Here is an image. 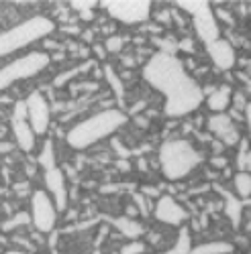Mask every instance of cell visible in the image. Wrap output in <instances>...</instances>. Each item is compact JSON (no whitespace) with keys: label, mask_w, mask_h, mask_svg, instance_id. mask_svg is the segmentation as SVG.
I'll return each mask as SVG.
<instances>
[{"label":"cell","mask_w":251,"mask_h":254,"mask_svg":"<svg viewBox=\"0 0 251 254\" xmlns=\"http://www.w3.org/2000/svg\"><path fill=\"white\" fill-rule=\"evenodd\" d=\"M39 167L43 171H49V169L57 167V155H55V144L51 138H47L43 144H41V151H39Z\"/></svg>","instance_id":"obj_19"},{"label":"cell","mask_w":251,"mask_h":254,"mask_svg":"<svg viewBox=\"0 0 251 254\" xmlns=\"http://www.w3.org/2000/svg\"><path fill=\"white\" fill-rule=\"evenodd\" d=\"M204 49H206V55H208V59H211V63L219 71H231L239 61L237 51H235L233 43L229 39L221 37V39L213 41L211 45H206Z\"/></svg>","instance_id":"obj_13"},{"label":"cell","mask_w":251,"mask_h":254,"mask_svg":"<svg viewBox=\"0 0 251 254\" xmlns=\"http://www.w3.org/2000/svg\"><path fill=\"white\" fill-rule=\"evenodd\" d=\"M237 146H239L237 157H235L237 173H251V146H249V138L243 136Z\"/></svg>","instance_id":"obj_20"},{"label":"cell","mask_w":251,"mask_h":254,"mask_svg":"<svg viewBox=\"0 0 251 254\" xmlns=\"http://www.w3.org/2000/svg\"><path fill=\"white\" fill-rule=\"evenodd\" d=\"M153 218L163 224V226H172V228H184L188 222V209L174 197V195H159L153 205Z\"/></svg>","instance_id":"obj_11"},{"label":"cell","mask_w":251,"mask_h":254,"mask_svg":"<svg viewBox=\"0 0 251 254\" xmlns=\"http://www.w3.org/2000/svg\"><path fill=\"white\" fill-rule=\"evenodd\" d=\"M113 226L117 228V232L121 236H125L127 240H141V236L145 234V228L141 222L131 220L127 216H119L113 220Z\"/></svg>","instance_id":"obj_16"},{"label":"cell","mask_w":251,"mask_h":254,"mask_svg":"<svg viewBox=\"0 0 251 254\" xmlns=\"http://www.w3.org/2000/svg\"><path fill=\"white\" fill-rule=\"evenodd\" d=\"M70 6L78 12H88L98 8V0H74V2H70Z\"/></svg>","instance_id":"obj_27"},{"label":"cell","mask_w":251,"mask_h":254,"mask_svg":"<svg viewBox=\"0 0 251 254\" xmlns=\"http://www.w3.org/2000/svg\"><path fill=\"white\" fill-rule=\"evenodd\" d=\"M10 132H12L14 144L23 153H33L35 151V146H37V134L33 132L31 124L27 122V106H25V100H18L12 106Z\"/></svg>","instance_id":"obj_9"},{"label":"cell","mask_w":251,"mask_h":254,"mask_svg":"<svg viewBox=\"0 0 251 254\" xmlns=\"http://www.w3.org/2000/svg\"><path fill=\"white\" fill-rule=\"evenodd\" d=\"M211 165L217 167V169H225V167L229 165V161H227L225 157H213V159H211Z\"/></svg>","instance_id":"obj_31"},{"label":"cell","mask_w":251,"mask_h":254,"mask_svg":"<svg viewBox=\"0 0 251 254\" xmlns=\"http://www.w3.org/2000/svg\"><path fill=\"white\" fill-rule=\"evenodd\" d=\"M94 53L98 55V59H104V55H107V51H104V47H98V45H94Z\"/></svg>","instance_id":"obj_32"},{"label":"cell","mask_w":251,"mask_h":254,"mask_svg":"<svg viewBox=\"0 0 251 254\" xmlns=\"http://www.w3.org/2000/svg\"><path fill=\"white\" fill-rule=\"evenodd\" d=\"M125 47V39L121 35H109L104 39V51L107 53H121Z\"/></svg>","instance_id":"obj_23"},{"label":"cell","mask_w":251,"mask_h":254,"mask_svg":"<svg viewBox=\"0 0 251 254\" xmlns=\"http://www.w3.org/2000/svg\"><path fill=\"white\" fill-rule=\"evenodd\" d=\"M143 254H147V252H143Z\"/></svg>","instance_id":"obj_37"},{"label":"cell","mask_w":251,"mask_h":254,"mask_svg":"<svg viewBox=\"0 0 251 254\" xmlns=\"http://www.w3.org/2000/svg\"><path fill=\"white\" fill-rule=\"evenodd\" d=\"M104 73H107V79H109V83H111V86L115 88V92H117V96L119 98H123V81H121V77L119 75H115L113 73V67H104Z\"/></svg>","instance_id":"obj_28"},{"label":"cell","mask_w":251,"mask_h":254,"mask_svg":"<svg viewBox=\"0 0 251 254\" xmlns=\"http://www.w3.org/2000/svg\"><path fill=\"white\" fill-rule=\"evenodd\" d=\"M2 254H27L25 250H18V248H10V250H4Z\"/></svg>","instance_id":"obj_34"},{"label":"cell","mask_w":251,"mask_h":254,"mask_svg":"<svg viewBox=\"0 0 251 254\" xmlns=\"http://www.w3.org/2000/svg\"><path fill=\"white\" fill-rule=\"evenodd\" d=\"M249 104V98L245 94V90H233V96H231V108L229 110H235V112H245V106Z\"/></svg>","instance_id":"obj_22"},{"label":"cell","mask_w":251,"mask_h":254,"mask_svg":"<svg viewBox=\"0 0 251 254\" xmlns=\"http://www.w3.org/2000/svg\"><path fill=\"white\" fill-rule=\"evenodd\" d=\"M143 79L163 96V114L184 118L204 104V90L176 55L155 51L143 65Z\"/></svg>","instance_id":"obj_1"},{"label":"cell","mask_w":251,"mask_h":254,"mask_svg":"<svg viewBox=\"0 0 251 254\" xmlns=\"http://www.w3.org/2000/svg\"><path fill=\"white\" fill-rule=\"evenodd\" d=\"M51 63V57L45 51H29L0 67V92L12 88L14 83L37 77L43 73Z\"/></svg>","instance_id":"obj_5"},{"label":"cell","mask_w":251,"mask_h":254,"mask_svg":"<svg viewBox=\"0 0 251 254\" xmlns=\"http://www.w3.org/2000/svg\"><path fill=\"white\" fill-rule=\"evenodd\" d=\"M221 195L225 197V214L229 216V220H231V224H233L235 228H239V224H241V214H243V203H241V199H239L237 195H233V193L225 191V189H221Z\"/></svg>","instance_id":"obj_18"},{"label":"cell","mask_w":251,"mask_h":254,"mask_svg":"<svg viewBox=\"0 0 251 254\" xmlns=\"http://www.w3.org/2000/svg\"><path fill=\"white\" fill-rule=\"evenodd\" d=\"M159 171L167 181H182L204 161L202 153L188 138H170L163 140L157 149Z\"/></svg>","instance_id":"obj_3"},{"label":"cell","mask_w":251,"mask_h":254,"mask_svg":"<svg viewBox=\"0 0 251 254\" xmlns=\"http://www.w3.org/2000/svg\"><path fill=\"white\" fill-rule=\"evenodd\" d=\"M117 167L123 169V173H127V169H131V165H129L127 161H117Z\"/></svg>","instance_id":"obj_33"},{"label":"cell","mask_w":251,"mask_h":254,"mask_svg":"<svg viewBox=\"0 0 251 254\" xmlns=\"http://www.w3.org/2000/svg\"><path fill=\"white\" fill-rule=\"evenodd\" d=\"M243 118H245V126H247V138L251 140V100H249V104L245 106Z\"/></svg>","instance_id":"obj_30"},{"label":"cell","mask_w":251,"mask_h":254,"mask_svg":"<svg viewBox=\"0 0 251 254\" xmlns=\"http://www.w3.org/2000/svg\"><path fill=\"white\" fill-rule=\"evenodd\" d=\"M147 250L143 240H129L125 246H121V254H143Z\"/></svg>","instance_id":"obj_26"},{"label":"cell","mask_w":251,"mask_h":254,"mask_svg":"<svg viewBox=\"0 0 251 254\" xmlns=\"http://www.w3.org/2000/svg\"><path fill=\"white\" fill-rule=\"evenodd\" d=\"M133 203H135V207L139 209V214H141V216H147L149 211H151V207H149V199L145 197L143 193H135V195H133Z\"/></svg>","instance_id":"obj_29"},{"label":"cell","mask_w":251,"mask_h":254,"mask_svg":"<svg viewBox=\"0 0 251 254\" xmlns=\"http://www.w3.org/2000/svg\"><path fill=\"white\" fill-rule=\"evenodd\" d=\"M145 167H147V163H145V159H139V169H141V171H145Z\"/></svg>","instance_id":"obj_36"},{"label":"cell","mask_w":251,"mask_h":254,"mask_svg":"<svg viewBox=\"0 0 251 254\" xmlns=\"http://www.w3.org/2000/svg\"><path fill=\"white\" fill-rule=\"evenodd\" d=\"M43 185H45V191L51 195L57 211H66L68 207V185H66V175L59 167L49 169V171H43Z\"/></svg>","instance_id":"obj_14"},{"label":"cell","mask_w":251,"mask_h":254,"mask_svg":"<svg viewBox=\"0 0 251 254\" xmlns=\"http://www.w3.org/2000/svg\"><path fill=\"white\" fill-rule=\"evenodd\" d=\"M123 63H125L127 67H129V65L133 67V65H135V59H133V57H131V59H129V57H123Z\"/></svg>","instance_id":"obj_35"},{"label":"cell","mask_w":251,"mask_h":254,"mask_svg":"<svg viewBox=\"0 0 251 254\" xmlns=\"http://www.w3.org/2000/svg\"><path fill=\"white\" fill-rule=\"evenodd\" d=\"M55 31L53 18L45 14H35L20 20L14 27L0 31V57H8L16 51L31 47L37 41L47 39Z\"/></svg>","instance_id":"obj_4"},{"label":"cell","mask_w":251,"mask_h":254,"mask_svg":"<svg viewBox=\"0 0 251 254\" xmlns=\"http://www.w3.org/2000/svg\"><path fill=\"white\" fill-rule=\"evenodd\" d=\"M233 191L241 201L251 197V173H235L233 175Z\"/></svg>","instance_id":"obj_21"},{"label":"cell","mask_w":251,"mask_h":254,"mask_svg":"<svg viewBox=\"0 0 251 254\" xmlns=\"http://www.w3.org/2000/svg\"><path fill=\"white\" fill-rule=\"evenodd\" d=\"M31 224V216H29V211H20V214L12 216L8 222L2 224V230H12V228H18V226H27Z\"/></svg>","instance_id":"obj_25"},{"label":"cell","mask_w":251,"mask_h":254,"mask_svg":"<svg viewBox=\"0 0 251 254\" xmlns=\"http://www.w3.org/2000/svg\"><path fill=\"white\" fill-rule=\"evenodd\" d=\"M25 106H27V122L31 124V128L37 136H43L49 130L51 124V106L49 100L41 94V92H31L25 98Z\"/></svg>","instance_id":"obj_10"},{"label":"cell","mask_w":251,"mask_h":254,"mask_svg":"<svg viewBox=\"0 0 251 254\" xmlns=\"http://www.w3.org/2000/svg\"><path fill=\"white\" fill-rule=\"evenodd\" d=\"M129 116L121 108H104L98 110L84 120L76 122L66 134V142L74 151H86L92 149L94 144L107 140L115 132H119L125 124H127Z\"/></svg>","instance_id":"obj_2"},{"label":"cell","mask_w":251,"mask_h":254,"mask_svg":"<svg viewBox=\"0 0 251 254\" xmlns=\"http://www.w3.org/2000/svg\"><path fill=\"white\" fill-rule=\"evenodd\" d=\"M176 6L190 16L194 33L204 47L221 39V25L211 2H206V0H178Z\"/></svg>","instance_id":"obj_6"},{"label":"cell","mask_w":251,"mask_h":254,"mask_svg":"<svg viewBox=\"0 0 251 254\" xmlns=\"http://www.w3.org/2000/svg\"><path fill=\"white\" fill-rule=\"evenodd\" d=\"M206 128H208V132H211L213 136H217V140L223 146H237L239 140L243 138L237 122H233L231 116H229L227 112H223V114H208Z\"/></svg>","instance_id":"obj_12"},{"label":"cell","mask_w":251,"mask_h":254,"mask_svg":"<svg viewBox=\"0 0 251 254\" xmlns=\"http://www.w3.org/2000/svg\"><path fill=\"white\" fill-rule=\"evenodd\" d=\"M98 6L123 25H141L153 16L151 0H100Z\"/></svg>","instance_id":"obj_7"},{"label":"cell","mask_w":251,"mask_h":254,"mask_svg":"<svg viewBox=\"0 0 251 254\" xmlns=\"http://www.w3.org/2000/svg\"><path fill=\"white\" fill-rule=\"evenodd\" d=\"M233 252H235V244L227 240H213L192 246L188 254H233Z\"/></svg>","instance_id":"obj_17"},{"label":"cell","mask_w":251,"mask_h":254,"mask_svg":"<svg viewBox=\"0 0 251 254\" xmlns=\"http://www.w3.org/2000/svg\"><path fill=\"white\" fill-rule=\"evenodd\" d=\"M190 236H188V230L184 228L182 230V236L178 238V242H176V246L170 250V252H167V254H188V252H190Z\"/></svg>","instance_id":"obj_24"},{"label":"cell","mask_w":251,"mask_h":254,"mask_svg":"<svg viewBox=\"0 0 251 254\" xmlns=\"http://www.w3.org/2000/svg\"><path fill=\"white\" fill-rule=\"evenodd\" d=\"M29 216L31 224L35 226L37 232L41 234H49L55 230L57 220H59V211L51 199V195L45 189H35L29 199Z\"/></svg>","instance_id":"obj_8"},{"label":"cell","mask_w":251,"mask_h":254,"mask_svg":"<svg viewBox=\"0 0 251 254\" xmlns=\"http://www.w3.org/2000/svg\"><path fill=\"white\" fill-rule=\"evenodd\" d=\"M231 96H233V88L229 83H221V86L213 88L211 94L204 96V104L211 114H223L229 112L231 108Z\"/></svg>","instance_id":"obj_15"}]
</instances>
